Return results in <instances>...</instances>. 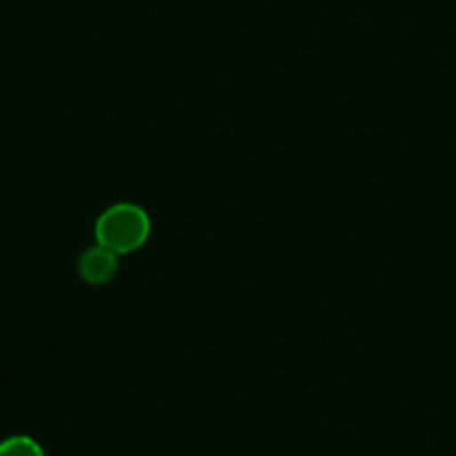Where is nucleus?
Returning <instances> with one entry per match:
<instances>
[{
	"mask_svg": "<svg viewBox=\"0 0 456 456\" xmlns=\"http://www.w3.org/2000/svg\"><path fill=\"white\" fill-rule=\"evenodd\" d=\"M78 274L89 285H107L118 274V254L102 245L87 248L78 256Z\"/></svg>",
	"mask_w": 456,
	"mask_h": 456,
	"instance_id": "2",
	"label": "nucleus"
},
{
	"mask_svg": "<svg viewBox=\"0 0 456 456\" xmlns=\"http://www.w3.org/2000/svg\"><path fill=\"white\" fill-rule=\"evenodd\" d=\"M151 221L136 203H116L98 216L94 225L96 243L114 254H132L147 243Z\"/></svg>",
	"mask_w": 456,
	"mask_h": 456,
	"instance_id": "1",
	"label": "nucleus"
},
{
	"mask_svg": "<svg viewBox=\"0 0 456 456\" xmlns=\"http://www.w3.org/2000/svg\"><path fill=\"white\" fill-rule=\"evenodd\" d=\"M0 456H47L43 445L27 435H13L0 441Z\"/></svg>",
	"mask_w": 456,
	"mask_h": 456,
	"instance_id": "3",
	"label": "nucleus"
}]
</instances>
